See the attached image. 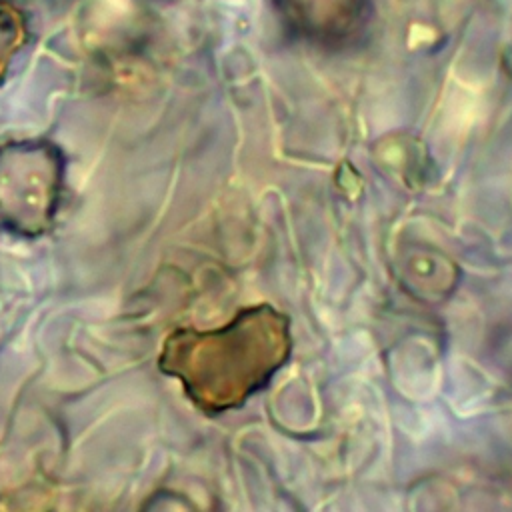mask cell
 Listing matches in <instances>:
<instances>
[{"label":"cell","mask_w":512,"mask_h":512,"mask_svg":"<svg viewBox=\"0 0 512 512\" xmlns=\"http://www.w3.org/2000/svg\"><path fill=\"white\" fill-rule=\"evenodd\" d=\"M64 154L48 140L0 146V230L36 238L56 218L64 186Z\"/></svg>","instance_id":"7a4b0ae2"},{"label":"cell","mask_w":512,"mask_h":512,"mask_svg":"<svg viewBox=\"0 0 512 512\" xmlns=\"http://www.w3.org/2000/svg\"><path fill=\"white\" fill-rule=\"evenodd\" d=\"M28 36L26 18L6 0H0V82L4 80L14 56L20 52Z\"/></svg>","instance_id":"277c9868"},{"label":"cell","mask_w":512,"mask_h":512,"mask_svg":"<svg viewBox=\"0 0 512 512\" xmlns=\"http://www.w3.org/2000/svg\"><path fill=\"white\" fill-rule=\"evenodd\" d=\"M274 4L288 32L322 48L354 42L372 14V0H274Z\"/></svg>","instance_id":"3957f363"},{"label":"cell","mask_w":512,"mask_h":512,"mask_svg":"<svg viewBox=\"0 0 512 512\" xmlns=\"http://www.w3.org/2000/svg\"><path fill=\"white\" fill-rule=\"evenodd\" d=\"M292 348L288 318L268 304L238 312L216 330H176L160 352L162 372L174 376L204 412L220 414L262 390Z\"/></svg>","instance_id":"6da1fadb"}]
</instances>
